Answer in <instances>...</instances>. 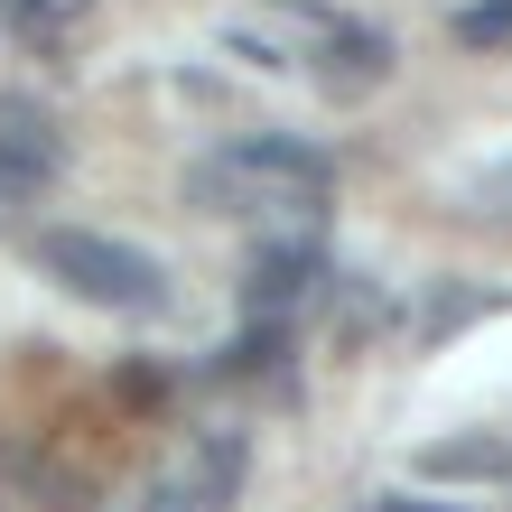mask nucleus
<instances>
[{"label": "nucleus", "mask_w": 512, "mask_h": 512, "mask_svg": "<svg viewBox=\"0 0 512 512\" xmlns=\"http://www.w3.org/2000/svg\"><path fill=\"white\" fill-rule=\"evenodd\" d=\"M19 28H28V47H56V0H19Z\"/></svg>", "instance_id": "obj_9"}, {"label": "nucleus", "mask_w": 512, "mask_h": 512, "mask_svg": "<svg viewBox=\"0 0 512 512\" xmlns=\"http://www.w3.org/2000/svg\"><path fill=\"white\" fill-rule=\"evenodd\" d=\"M326 187H336V159L317 140H280V131H243L196 168V205H224V215H252L280 233H308Z\"/></svg>", "instance_id": "obj_1"}, {"label": "nucleus", "mask_w": 512, "mask_h": 512, "mask_svg": "<svg viewBox=\"0 0 512 512\" xmlns=\"http://www.w3.org/2000/svg\"><path fill=\"white\" fill-rule=\"evenodd\" d=\"M38 270H47L56 289H75L84 308H112V317H149V308H168V270L149 261L140 243H122V233L56 224V233H38Z\"/></svg>", "instance_id": "obj_2"}, {"label": "nucleus", "mask_w": 512, "mask_h": 512, "mask_svg": "<svg viewBox=\"0 0 512 512\" xmlns=\"http://www.w3.org/2000/svg\"><path fill=\"white\" fill-rule=\"evenodd\" d=\"M494 308H503L494 289H457V280H447V289L429 298V345H438V336H457L466 317H494Z\"/></svg>", "instance_id": "obj_7"}, {"label": "nucleus", "mask_w": 512, "mask_h": 512, "mask_svg": "<svg viewBox=\"0 0 512 512\" xmlns=\"http://www.w3.org/2000/svg\"><path fill=\"white\" fill-rule=\"evenodd\" d=\"M447 28H457V47H512V0H466Z\"/></svg>", "instance_id": "obj_8"}, {"label": "nucleus", "mask_w": 512, "mask_h": 512, "mask_svg": "<svg viewBox=\"0 0 512 512\" xmlns=\"http://www.w3.org/2000/svg\"><path fill=\"white\" fill-rule=\"evenodd\" d=\"M317 289H326V252H317V233H270V243L252 252V280H243L252 317H289L298 298H317Z\"/></svg>", "instance_id": "obj_3"}, {"label": "nucleus", "mask_w": 512, "mask_h": 512, "mask_svg": "<svg viewBox=\"0 0 512 512\" xmlns=\"http://www.w3.org/2000/svg\"><path fill=\"white\" fill-rule=\"evenodd\" d=\"M308 56H317L336 84H373V75H391V38H382V28H364V19H326Z\"/></svg>", "instance_id": "obj_5"}, {"label": "nucleus", "mask_w": 512, "mask_h": 512, "mask_svg": "<svg viewBox=\"0 0 512 512\" xmlns=\"http://www.w3.org/2000/svg\"><path fill=\"white\" fill-rule=\"evenodd\" d=\"M373 512H457V503H429V494H382Z\"/></svg>", "instance_id": "obj_10"}, {"label": "nucleus", "mask_w": 512, "mask_h": 512, "mask_svg": "<svg viewBox=\"0 0 512 512\" xmlns=\"http://www.w3.org/2000/svg\"><path fill=\"white\" fill-rule=\"evenodd\" d=\"M47 177H56V131H47V112H38V103H0V205L38 196Z\"/></svg>", "instance_id": "obj_4"}, {"label": "nucleus", "mask_w": 512, "mask_h": 512, "mask_svg": "<svg viewBox=\"0 0 512 512\" xmlns=\"http://www.w3.org/2000/svg\"><path fill=\"white\" fill-rule=\"evenodd\" d=\"M419 475H512V438H438L419 447Z\"/></svg>", "instance_id": "obj_6"}]
</instances>
